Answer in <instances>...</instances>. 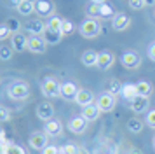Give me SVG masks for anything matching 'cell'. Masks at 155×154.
Masks as SVG:
<instances>
[{
  "label": "cell",
  "mask_w": 155,
  "mask_h": 154,
  "mask_svg": "<svg viewBox=\"0 0 155 154\" xmlns=\"http://www.w3.org/2000/svg\"><path fill=\"white\" fill-rule=\"evenodd\" d=\"M94 154H117V147L110 142H105V144H101L99 147L94 149Z\"/></svg>",
  "instance_id": "obj_27"
},
{
  "label": "cell",
  "mask_w": 155,
  "mask_h": 154,
  "mask_svg": "<svg viewBox=\"0 0 155 154\" xmlns=\"http://www.w3.org/2000/svg\"><path fill=\"white\" fill-rule=\"evenodd\" d=\"M35 114L40 121L47 123V121H51V119L54 117V105L51 103V102H40V103L37 105Z\"/></svg>",
  "instance_id": "obj_8"
},
{
  "label": "cell",
  "mask_w": 155,
  "mask_h": 154,
  "mask_svg": "<svg viewBox=\"0 0 155 154\" xmlns=\"http://www.w3.org/2000/svg\"><path fill=\"white\" fill-rule=\"evenodd\" d=\"M9 119H11V110H9L7 107L0 105V123H5Z\"/></svg>",
  "instance_id": "obj_37"
},
{
  "label": "cell",
  "mask_w": 155,
  "mask_h": 154,
  "mask_svg": "<svg viewBox=\"0 0 155 154\" xmlns=\"http://www.w3.org/2000/svg\"><path fill=\"white\" fill-rule=\"evenodd\" d=\"M126 128L129 130L131 133H140L141 130H143V121H141L140 117H129L127 119V123H126Z\"/></svg>",
  "instance_id": "obj_23"
},
{
  "label": "cell",
  "mask_w": 155,
  "mask_h": 154,
  "mask_svg": "<svg viewBox=\"0 0 155 154\" xmlns=\"http://www.w3.org/2000/svg\"><path fill=\"white\" fill-rule=\"evenodd\" d=\"M28 144L31 149H35V151H44L45 147L49 145L47 144V135H45V131H35L30 135L28 138Z\"/></svg>",
  "instance_id": "obj_9"
},
{
  "label": "cell",
  "mask_w": 155,
  "mask_h": 154,
  "mask_svg": "<svg viewBox=\"0 0 155 154\" xmlns=\"http://www.w3.org/2000/svg\"><path fill=\"white\" fill-rule=\"evenodd\" d=\"M11 37H12V30L5 23H0V40H7Z\"/></svg>",
  "instance_id": "obj_33"
},
{
  "label": "cell",
  "mask_w": 155,
  "mask_h": 154,
  "mask_svg": "<svg viewBox=\"0 0 155 154\" xmlns=\"http://www.w3.org/2000/svg\"><path fill=\"white\" fill-rule=\"evenodd\" d=\"M129 7L133 9V11H141L145 5V0H129Z\"/></svg>",
  "instance_id": "obj_38"
},
{
  "label": "cell",
  "mask_w": 155,
  "mask_h": 154,
  "mask_svg": "<svg viewBox=\"0 0 155 154\" xmlns=\"http://www.w3.org/2000/svg\"><path fill=\"white\" fill-rule=\"evenodd\" d=\"M28 2H37V0H28Z\"/></svg>",
  "instance_id": "obj_47"
},
{
  "label": "cell",
  "mask_w": 155,
  "mask_h": 154,
  "mask_svg": "<svg viewBox=\"0 0 155 154\" xmlns=\"http://www.w3.org/2000/svg\"><path fill=\"white\" fill-rule=\"evenodd\" d=\"M136 88H138V95H141V96H150L153 93V86L148 81H138Z\"/></svg>",
  "instance_id": "obj_26"
},
{
  "label": "cell",
  "mask_w": 155,
  "mask_h": 154,
  "mask_svg": "<svg viewBox=\"0 0 155 154\" xmlns=\"http://www.w3.org/2000/svg\"><path fill=\"white\" fill-rule=\"evenodd\" d=\"M101 116V110H99L98 105H87V107H82V117L87 119V121H96V119Z\"/></svg>",
  "instance_id": "obj_20"
},
{
  "label": "cell",
  "mask_w": 155,
  "mask_h": 154,
  "mask_svg": "<svg viewBox=\"0 0 155 154\" xmlns=\"http://www.w3.org/2000/svg\"><path fill=\"white\" fill-rule=\"evenodd\" d=\"M153 18H155V11H153Z\"/></svg>",
  "instance_id": "obj_49"
},
{
  "label": "cell",
  "mask_w": 155,
  "mask_h": 154,
  "mask_svg": "<svg viewBox=\"0 0 155 154\" xmlns=\"http://www.w3.org/2000/svg\"><path fill=\"white\" fill-rule=\"evenodd\" d=\"M96 105L99 107V110L101 112H112L115 109V105H117V98L113 96L112 93H101L98 98H96Z\"/></svg>",
  "instance_id": "obj_6"
},
{
  "label": "cell",
  "mask_w": 155,
  "mask_h": 154,
  "mask_svg": "<svg viewBox=\"0 0 155 154\" xmlns=\"http://www.w3.org/2000/svg\"><path fill=\"white\" fill-rule=\"evenodd\" d=\"M147 54H148V58L152 60V61L155 63V40L148 46V49H147Z\"/></svg>",
  "instance_id": "obj_41"
},
{
  "label": "cell",
  "mask_w": 155,
  "mask_h": 154,
  "mask_svg": "<svg viewBox=\"0 0 155 154\" xmlns=\"http://www.w3.org/2000/svg\"><path fill=\"white\" fill-rule=\"evenodd\" d=\"M56 11V5L52 0H37L35 2V12L40 18H52Z\"/></svg>",
  "instance_id": "obj_7"
},
{
  "label": "cell",
  "mask_w": 155,
  "mask_h": 154,
  "mask_svg": "<svg viewBox=\"0 0 155 154\" xmlns=\"http://www.w3.org/2000/svg\"><path fill=\"white\" fill-rule=\"evenodd\" d=\"M73 102L77 105H80V107H87V105L94 103V95H92V91H89V89H78L77 96H75Z\"/></svg>",
  "instance_id": "obj_17"
},
{
  "label": "cell",
  "mask_w": 155,
  "mask_h": 154,
  "mask_svg": "<svg viewBox=\"0 0 155 154\" xmlns=\"http://www.w3.org/2000/svg\"><path fill=\"white\" fill-rule=\"evenodd\" d=\"M133 154H141V152H140V151H136V149H134V151H133Z\"/></svg>",
  "instance_id": "obj_46"
},
{
  "label": "cell",
  "mask_w": 155,
  "mask_h": 154,
  "mask_svg": "<svg viewBox=\"0 0 155 154\" xmlns=\"http://www.w3.org/2000/svg\"><path fill=\"white\" fill-rule=\"evenodd\" d=\"M153 147H155V138H153Z\"/></svg>",
  "instance_id": "obj_48"
},
{
  "label": "cell",
  "mask_w": 155,
  "mask_h": 154,
  "mask_svg": "<svg viewBox=\"0 0 155 154\" xmlns=\"http://www.w3.org/2000/svg\"><path fill=\"white\" fill-rule=\"evenodd\" d=\"M42 37H44V40L47 42V46H56V44H59V42H61V39H63V33H61V32L45 30Z\"/></svg>",
  "instance_id": "obj_22"
},
{
  "label": "cell",
  "mask_w": 155,
  "mask_h": 154,
  "mask_svg": "<svg viewBox=\"0 0 155 154\" xmlns=\"http://www.w3.org/2000/svg\"><path fill=\"white\" fill-rule=\"evenodd\" d=\"M21 2H23V0H7V4H9L11 7H14V9H18Z\"/></svg>",
  "instance_id": "obj_42"
},
{
  "label": "cell",
  "mask_w": 155,
  "mask_h": 154,
  "mask_svg": "<svg viewBox=\"0 0 155 154\" xmlns=\"http://www.w3.org/2000/svg\"><path fill=\"white\" fill-rule=\"evenodd\" d=\"M7 95L12 100H25V98L30 96V86L23 81H18V82H11L7 88Z\"/></svg>",
  "instance_id": "obj_2"
},
{
  "label": "cell",
  "mask_w": 155,
  "mask_h": 154,
  "mask_svg": "<svg viewBox=\"0 0 155 154\" xmlns=\"http://www.w3.org/2000/svg\"><path fill=\"white\" fill-rule=\"evenodd\" d=\"M92 4H105L106 0H91Z\"/></svg>",
  "instance_id": "obj_45"
},
{
  "label": "cell",
  "mask_w": 155,
  "mask_h": 154,
  "mask_svg": "<svg viewBox=\"0 0 155 154\" xmlns=\"http://www.w3.org/2000/svg\"><path fill=\"white\" fill-rule=\"evenodd\" d=\"M131 23H133L131 16H127L126 12H117L112 19V28L115 32H124V30H127L131 26Z\"/></svg>",
  "instance_id": "obj_10"
},
{
  "label": "cell",
  "mask_w": 155,
  "mask_h": 154,
  "mask_svg": "<svg viewBox=\"0 0 155 154\" xmlns=\"http://www.w3.org/2000/svg\"><path fill=\"white\" fill-rule=\"evenodd\" d=\"M2 154H26V151H25L21 145L12 144V145H9L7 149H4V152H2Z\"/></svg>",
  "instance_id": "obj_34"
},
{
  "label": "cell",
  "mask_w": 155,
  "mask_h": 154,
  "mask_svg": "<svg viewBox=\"0 0 155 154\" xmlns=\"http://www.w3.org/2000/svg\"><path fill=\"white\" fill-rule=\"evenodd\" d=\"M4 23H5V25H7L11 30H12V33L19 32V28H21V23H19V19H16V18H7Z\"/></svg>",
  "instance_id": "obj_35"
},
{
  "label": "cell",
  "mask_w": 155,
  "mask_h": 154,
  "mask_svg": "<svg viewBox=\"0 0 155 154\" xmlns=\"http://www.w3.org/2000/svg\"><path fill=\"white\" fill-rule=\"evenodd\" d=\"M98 58H99V53L92 51V49H87V51L82 53L80 61H82V65H85V67H96V65H98Z\"/></svg>",
  "instance_id": "obj_19"
},
{
  "label": "cell",
  "mask_w": 155,
  "mask_h": 154,
  "mask_svg": "<svg viewBox=\"0 0 155 154\" xmlns=\"http://www.w3.org/2000/svg\"><path fill=\"white\" fill-rule=\"evenodd\" d=\"M11 47L14 49L16 53H23L25 49H28V37L23 32H16L11 37Z\"/></svg>",
  "instance_id": "obj_12"
},
{
  "label": "cell",
  "mask_w": 155,
  "mask_h": 154,
  "mask_svg": "<svg viewBox=\"0 0 155 154\" xmlns=\"http://www.w3.org/2000/svg\"><path fill=\"white\" fill-rule=\"evenodd\" d=\"M115 63V54L112 51H101L98 58V68L101 70H108Z\"/></svg>",
  "instance_id": "obj_18"
},
{
  "label": "cell",
  "mask_w": 155,
  "mask_h": 154,
  "mask_svg": "<svg viewBox=\"0 0 155 154\" xmlns=\"http://www.w3.org/2000/svg\"><path fill=\"white\" fill-rule=\"evenodd\" d=\"M78 89L80 88L73 81H66V82L61 84V98H64V100H75Z\"/></svg>",
  "instance_id": "obj_15"
},
{
  "label": "cell",
  "mask_w": 155,
  "mask_h": 154,
  "mask_svg": "<svg viewBox=\"0 0 155 154\" xmlns=\"http://www.w3.org/2000/svg\"><path fill=\"white\" fill-rule=\"evenodd\" d=\"M18 12L21 14V16H30V14L35 12V2H28V0H23L19 7L16 9Z\"/></svg>",
  "instance_id": "obj_25"
},
{
  "label": "cell",
  "mask_w": 155,
  "mask_h": 154,
  "mask_svg": "<svg viewBox=\"0 0 155 154\" xmlns=\"http://www.w3.org/2000/svg\"><path fill=\"white\" fill-rule=\"evenodd\" d=\"M148 105H150L148 96H141V95H138V96L131 102V110H133L134 114H143V112L148 110Z\"/></svg>",
  "instance_id": "obj_16"
},
{
  "label": "cell",
  "mask_w": 155,
  "mask_h": 154,
  "mask_svg": "<svg viewBox=\"0 0 155 154\" xmlns=\"http://www.w3.org/2000/svg\"><path fill=\"white\" fill-rule=\"evenodd\" d=\"M87 119H84L82 116H73V117L68 121V130L75 135H82V133L87 130Z\"/></svg>",
  "instance_id": "obj_14"
},
{
  "label": "cell",
  "mask_w": 155,
  "mask_h": 154,
  "mask_svg": "<svg viewBox=\"0 0 155 154\" xmlns=\"http://www.w3.org/2000/svg\"><path fill=\"white\" fill-rule=\"evenodd\" d=\"M40 154H61V147H58V145H47L44 151H40Z\"/></svg>",
  "instance_id": "obj_40"
},
{
  "label": "cell",
  "mask_w": 155,
  "mask_h": 154,
  "mask_svg": "<svg viewBox=\"0 0 155 154\" xmlns=\"http://www.w3.org/2000/svg\"><path fill=\"white\" fill-rule=\"evenodd\" d=\"M85 12L89 18H94V19H99V4H89V5L85 7Z\"/></svg>",
  "instance_id": "obj_32"
},
{
  "label": "cell",
  "mask_w": 155,
  "mask_h": 154,
  "mask_svg": "<svg viewBox=\"0 0 155 154\" xmlns=\"http://www.w3.org/2000/svg\"><path fill=\"white\" fill-rule=\"evenodd\" d=\"M145 123H147L150 128H153L155 130V109H152V110H148L147 114V119H145Z\"/></svg>",
  "instance_id": "obj_39"
},
{
  "label": "cell",
  "mask_w": 155,
  "mask_h": 154,
  "mask_svg": "<svg viewBox=\"0 0 155 154\" xmlns=\"http://www.w3.org/2000/svg\"><path fill=\"white\" fill-rule=\"evenodd\" d=\"M44 131H45L47 137H61L63 135V123L59 119L52 117L51 121H47L44 124Z\"/></svg>",
  "instance_id": "obj_13"
},
{
  "label": "cell",
  "mask_w": 155,
  "mask_h": 154,
  "mask_svg": "<svg viewBox=\"0 0 155 154\" xmlns=\"http://www.w3.org/2000/svg\"><path fill=\"white\" fill-rule=\"evenodd\" d=\"M78 33L85 37V39H96L101 35L103 32V26H101V23L99 19H94V18H85L80 25H78Z\"/></svg>",
  "instance_id": "obj_1"
},
{
  "label": "cell",
  "mask_w": 155,
  "mask_h": 154,
  "mask_svg": "<svg viewBox=\"0 0 155 154\" xmlns=\"http://www.w3.org/2000/svg\"><path fill=\"white\" fill-rule=\"evenodd\" d=\"M73 32H75V23H73L71 19H68V18L63 19V26H61V33H63V37L64 35H71Z\"/></svg>",
  "instance_id": "obj_31"
},
{
  "label": "cell",
  "mask_w": 155,
  "mask_h": 154,
  "mask_svg": "<svg viewBox=\"0 0 155 154\" xmlns=\"http://www.w3.org/2000/svg\"><path fill=\"white\" fill-rule=\"evenodd\" d=\"M42 93L45 98H58L61 96V84L58 82L56 79H52V77H49V79H45L42 82Z\"/></svg>",
  "instance_id": "obj_5"
},
{
  "label": "cell",
  "mask_w": 155,
  "mask_h": 154,
  "mask_svg": "<svg viewBox=\"0 0 155 154\" xmlns=\"http://www.w3.org/2000/svg\"><path fill=\"white\" fill-rule=\"evenodd\" d=\"M145 5H148V7H153V5H155V0H145Z\"/></svg>",
  "instance_id": "obj_44"
},
{
  "label": "cell",
  "mask_w": 155,
  "mask_h": 154,
  "mask_svg": "<svg viewBox=\"0 0 155 154\" xmlns=\"http://www.w3.org/2000/svg\"><path fill=\"white\" fill-rule=\"evenodd\" d=\"M122 88H124V82H120L119 79H112L108 82V93H112L113 96L122 95Z\"/></svg>",
  "instance_id": "obj_29"
},
{
  "label": "cell",
  "mask_w": 155,
  "mask_h": 154,
  "mask_svg": "<svg viewBox=\"0 0 155 154\" xmlns=\"http://www.w3.org/2000/svg\"><path fill=\"white\" fill-rule=\"evenodd\" d=\"M77 154H89V151H87V149H85V147L78 145V151H77Z\"/></svg>",
  "instance_id": "obj_43"
},
{
  "label": "cell",
  "mask_w": 155,
  "mask_h": 154,
  "mask_svg": "<svg viewBox=\"0 0 155 154\" xmlns=\"http://www.w3.org/2000/svg\"><path fill=\"white\" fill-rule=\"evenodd\" d=\"M61 26H63V19L59 16H52L47 19V30H52V32H61Z\"/></svg>",
  "instance_id": "obj_28"
},
{
  "label": "cell",
  "mask_w": 155,
  "mask_h": 154,
  "mask_svg": "<svg viewBox=\"0 0 155 154\" xmlns=\"http://www.w3.org/2000/svg\"><path fill=\"white\" fill-rule=\"evenodd\" d=\"M115 11H113V7L110 4H99V19H113V16H115Z\"/></svg>",
  "instance_id": "obj_24"
},
{
  "label": "cell",
  "mask_w": 155,
  "mask_h": 154,
  "mask_svg": "<svg viewBox=\"0 0 155 154\" xmlns=\"http://www.w3.org/2000/svg\"><path fill=\"white\" fill-rule=\"evenodd\" d=\"M23 28H25L26 33H30V35H38V37H42L44 32L47 30V23H45L42 18H31V19H28L23 25Z\"/></svg>",
  "instance_id": "obj_3"
},
{
  "label": "cell",
  "mask_w": 155,
  "mask_h": 154,
  "mask_svg": "<svg viewBox=\"0 0 155 154\" xmlns=\"http://www.w3.org/2000/svg\"><path fill=\"white\" fill-rule=\"evenodd\" d=\"M77 151L78 145H75V144H64L61 147V154H77Z\"/></svg>",
  "instance_id": "obj_36"
},
{
  "label": "cell",
  "mask_w": 155,
  "mask_h": 154,
  "mask_svg": "<svg viewBox=\"0 0 155 154\" xmlns=\"http://www.w3.org/2000/svg\"><path fill=\"white\" fill-rule=\"evenodd\" d=\"M47 49V42L44 40V37L38 35H30L28 37V51L35 53V54H42Z\"/></svg>",
  "instance_id": "obj_11"
},
{
  "label": "cell",
  "mask_w": 155,
  "mask_h": 154,
  "mask_svg": "<svg viewBox=\"0 0 155 154\" xmlns=\"http://www.w3.org/2000/svg\"><path fill=\"white\" fill-rule=\"evenodd\" d=\"M12 53H14V49L11 47L9 44H2V46H0V60H2V61L11 60V58H12Z\"/></svg>",
  "instance_id": "obj_30"
},
{
  "label": "cell",
  "mask_w": 155,
  "mask_h": 154,
  "mask_svg": "<svg viewBox=\"0 0 155 154\" xmlns=\"http://www.w3.org/2000/svg\"><path fill=\"white\" fill-rule=\"evenodd\" d=\"M122 96H124V100H127V102L131 103L134 98L138 96V88H136V84H133V82L124 84V88H122Z\"/></svg>",
  "instance_id": "obj_21"
},
{
  "label": "cell",
  "mask_w": 155,
  "mask_h": 154,
  "mask_svg": "<svg viewBox=\"0 0 155 154\" xmlns=\"http://www.w3.org/2000/svg\"><path fill=\"white\" fill-rule=\"evenodd\" d=\"M120 63L127 70H136V68H140V65H141V56L136 51H126V53L120 54Z\"/></svg>",
  "instance_id": "obj_4"
}]
</instances>
